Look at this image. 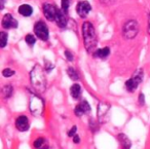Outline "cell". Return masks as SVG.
Returning <instances> with one entry per match:
<instances>
[{"label": "cell", "mask_w": 150, "mask_h": 149, "mask_svg": "<svg viewBox=\"0 0 150 149\" xmlns=\"http://www.w3.org/2000/svg\"><path fill=\"white\" fill-rule=\"evenodd\" d=\"M30 80L31 84L35 91L43 93L46 89V77L44 70L40 65H35L30 72Z\"/></svg>", "instance_id": "cell-1"}, {"label": "cell", "mask_w": 150, "mask_h": 149, "mask_svg": "<svg viewBox=\"0 0 150 149\" xmlns=\"http://www.w3.org/2000/svg\"><path fill=\"white\" fill-rule=\"evenodd\" d=\"M82 37H83L84 48L88 53H92L96 48L98 39H97L96 30L90 22H86L82 25Z\"/></svg>", "instance_id": "cell-2"}, {"label": "cell", "mask_w": 150, "mask_h": 149, "mask_svg": "<svg viewBox=\"0 0 150 149\" xmlns=\"http://www.w3.org/2000/svg\"><path fill=\"white\" fill-rule=\"evenodd\" d=\"M29 108H30V111H31V113L33 114V115L40 116L44 111L43 100L36 95L31 96L30 101H29Z\"/></svg>", "instance_id": "cell-3"}, {"label": "cell", "mask_w": 150, "mask_h": 149, "mask_svg": "<svg viewBox=\"0 0 150 149\" xmlns=\"http://www.w3.org/2000/svg\"><path fill=\"white\" fill-rule=\"evenodd\" d=\"M139 33V24L135 20H129L123 25L122 34L127 39H133Z\"/></svg>", "instance_id": "cell-4"}, {"label": "cell", "mask_w": 150, "mask_h": 149, "mask_svg": "<svg viewBox=\"0 0 150 149\" xmlns=\"http://www.w3.org/2000/svg\"><path fill=\"white\" fill-rule=\"evenodd\" d=\"M143 76H144L143 70L139 69L132 78L127 80V82H125V87H127V89L129 93H133V92H135L136 89H137V87H139V84L142 82V80H143Z\"/></svg>", "instance_id": "cell-5"}, {"label": "cell", "mask_w": 150, "mask_h": 149, "mask_svg": "<svg viewBox=\"0 0 150 149\" xmlns=\"http://www.w3.org/2000/svg\"><path fill=\"white\" fill-rule=\"evenodd\" d=\"M34 33L36 34L39 39L43 40V41H47L48 39V29L47 26L44 22L39 21L35 24L34 26Z\"/></svg>", "instance_id": "cell-6"}, {"label": "cell", "mask_w": 150, "mask_h": 149, "mask_svg": "<svg viewBox=\"0 0 150 149\" xmlns=\"http://www.w3.org/2000/svg\"><path fill=\"white\" fill-rule=\"evenodd\" d=\"M42 9H43L44 17H45L48 21H54V20H56L59 9H57L52 3H44Z\"/></svg>", "instance_id": "cell-7"}, {"label": "cell", "mask_w": 150, "mask_h": 149, "mask_svg": "<svg viewBox=\"0 0 150 149\" xmlns=\"http://www.w3.org/2000/svg\"><path fill=\"white\" fill-rule=\"evenodd\" d=\"M1 23H2V27L4 29H15V28H18V26H19V23H18L17 20L9 13L4 15Z\"/></svg>", "instance_id": "cell-8"}, {"label": "cell", "mask_w": 150, "mask_h": 149, "mask_svg": "<svg viewBox=\"0 0 150 149\" xmlns=\"http://www.w3.org/2000/svg\"><path fill=\"white\" fill-rule=\"evenodd\" d=\"M92 11V6L88 1H80L77 3L76 6V11H77L78 16L81 18H86V16L90 13V11Z\"/></svg>", "instance_id": "cell-9"}, {"label": "cell", "mask_w": 150, "mask_h": 149, "mask_svg": "<svg viewBox=\"0 0 150 149\" xmlns=\"http://www.w3.org/2000/svg\"><path fill=\"white\" fill-rule=\"evenodd\" d=\"M16 128L20 131V132H26L29 130L30 128V122L27 116L21 115L16 119Z\"/></svg>", "instance_id": "cell-10"}, {"label": "cell", "mask_w": 150, "mask_h": 149, "mask_svg": "<svg viewBox=\"0 0 150 149\" xmlns=\"http://www.w3.org/2000/svg\"><path fill=\"white\" fill-rule=\"evenodd\" d=\"M90 111H91V106L86 100H82L79 104H77V106L75 107V110H74L75 114L77 116H81L86 113H88Z\"/></svg>", "instance_id": "cell-11"}, {"label": "cell", "mask_w": 150, "mask_h": 149, "mask_svg": "<svg viewBox=\"0 0 150 149\" xmlns=\"http://www.w3.org/2000/svg\"><path fill=\"white\" fill-rule=\"evenodd\" d=\"M54 22L57 23V25L60 28L66 27L67 22H68V18H67V13L65 11H63V9H59L58 13H57V17Z\"/></svg>", "instance_id": "cell-12"}, {"label": "cell", "mask_w": 150, "mask_h": 149, "mask_svg": "<svg viewBox=\"0 0 150 149\" xmlns=\"http://www.w3.org/2000/svg\"><path fill=\"white\" fill-rule=\"evenodd\" d=\"M109 109H110V107H109V105L107 103L102 102V103L99 104L98 109H97V114H98L99 120H101V121H103V120H104V117L107 115V114H108Z\"/></svg>", "instance_id": "cell-13"}, {"label": "cell", "mask_w": 150, "mask_h": 149, "mask_svg": "<svg viewBox=\"0 0 150 149\" xmlns=\"http://www.w3.org/2000/svg\"><path fill=\"white\" fill-rule=\"evenodd\" d=\"M118 140H119V144H120L121 149H131L132 143H131V141H129V139L127 138L125 134H119Z\"/></svg>", "instance_id": "cell-14"}, {"label": "cell", "mask_w": 150, "mask_h": 149, "mask_svg": "<svg viewBox=\"0 0 150 149\" xmlns=\"http://www.w3.org/2000/svg\"><path fill=\"white\" fill-rule=\"evenodd\" d=\"M110 54V50L109 48H99V50H96L94 53H93V56L97 59H106L107 57Z\"/></svg>", "instance_id": "cell-15"}, {"label": "cell", "mask_w": 150, "mask_h": 149, "mask_svg": "<svg viewBox=\"0 0 150 149\" xmlns=\"http://www.w3.org/2000/svg\"><path fill=\"white\" fill-rule=\"evenodd\" d=\"M70 94L73 99H79L80 96H81V87H80V85L78 83H74L70 89Z\"/></svg>", "instance_id": "cell-16"}, {"label": "cell", "mask_w": 150, "mask_h": 149, "mask_svg": "<svg viewBox=\"0 0 150 149\" xmlns=\"http://www.w3.org/2000/svg\"><path fill=\"white\" fill-rule=\"evenodd\" d=\"M19 13L23 17H30L33 13V9L29 4H22L19 7Z\"/></svg>", "instance_id": "cell-17"}, {"label": "cell", "mask_w": 150, "mask_h": 149, "mask_svg": "<svg viewBox=\"0 0 150 149\" xmlns=\"http://www.w3.org/2000/svg\"><path fill=\"white\" fill-rule=\"evenodd\" d=\"M34 147L36 149H47L48 144L44 138H37L34 141Z\"/></svg>", "instance_id": "cell-18"}, {"label": "cell", "mask_w": 150, "mask_h": 149, "mask_svg": "<svg viewBox=\"0 0 150 149\" xmlns=\"http://www.w3.org/2000/svg\"><path fill=\"white\" fill-rule=\"evenodd\" d=\"M67 73H68L69 77H70L73 81H77L78 79H79V76H78L77 71L75 70L74 68H68V69H67Z\"/></svg>", "instance_id": "cell-19"}, {"label": "cell", "mask_w": 150, "mask_h": 149, "mask_svg": "<svg viewBox=\"0 0 150 149\" xmlns=\"http://www.w3.org/2000/svg\"><path fill=\"white\" fill-rule=\"evenodd\" d=\"M13 87H11V84L5 85V87H3V89H2L3 96H4V98H6V99H8V98L11 97V95H13Z\"/></svg>", "instance_id": "cell-20"}, {"label": "cell", "mask_w": 150, "mask_h": 149, "mask_svg": "<svg viewBox=\"0 0 150 149\" xmlns=\"http://www.w3.org/2000/svg\"><path fill=\"white\" fill-rule=\"evenodd\" d=\"M7 39H8V35L5 32H1L0 33V46L1 48H5L7 43Z\"/></svg>", "instance_id": "cell-21"}, {"label": "cell", "mask_w": 150, "mask_h": 149, "mask_svg": "<svg viewBox=\"0 0 150 149\" xmlns=\"http://www.w3.org/2000/svg\"><path fill=\"white\" fill-rule=\"evenodd\" d=\"M25 41H26V43H27L28 45L33 46L34 44H35V42H36V39H35V37L33 36V34H28V35H26V37H25Z\"/></svg>", "instance_id": "cell-22"}, {"label": "cell", "mask_w": 150, "mask_h": 149, "mask_svg": "<svg viewBox=\"0 0 150 149\" xmlns=\"http://www.w3.org/2000/svg\"><path fill=\"white\" fill-rule=\"evenodd\" d=\"M2 74H3V76H4V77H11V76H13V75L15 74V71L11 70V68H6V69H4V70L2 71Z\"/></svg>", "instance_id": "cell-23"}, {"label": "cell", "mask_w": 150, "mask_h": 149, "mask_svg": "<svg viewBox=\"0 0 150 149\" xmlns=\"http://www.w3.org/2000/svg\"><path fill=\"white\" fill-rule=\"evenodd\" d=\"M69 0H62V9L63 11H65V13H68V9H69Z\"/></svg>", "instance_id": "cell-24"}, {"label": "cell", "mask_w": 150, "mask_h": 149, "mask_svg": "<svg viewBox=\"0 0 150 149\" xmlns=\"http://www.w3.org/2000/svg\"><path fill=\"white\" fill-rule=\"evenodd\" d=\"M76 130H77V128L76 126H72V128H71L70 131H69V133H68V136L69 137H74L75 135H76Z\"/></svg>", "instance_id": "cell-25"}, {"label": "cell", "mask_w": 150, "mask_h": 149, "mask_svg": "<svg viewBox=\"0 0 150 149\" xmlns=\"http://www.w3.org/2000/svg\"><path fill=\"white\" fill-rule=\"evenodd\" d=\"M65 57H66L68 61H73V55L69 50H65Z\"/></svg>", "instance_id": "cell-26"}, {"label": "cell", "mask_w": 150, "mask_h": 149, "mask_svg": "<svg viewBox=\"0 0 150 149\" xmlns=\"http://www.w3.org/2000/svg\"><path fill=\"white\" fill-rule=\"evenodd\" d=\"M138 102H139L140 105H144V102H145V100H144V95H143V94H140V95H139V100H138Z\"/></svg>", "instance_id": "cell-27"}, {"label": "cell", "mask_w": 150, "mask_h": 149, "mask_svg": "<svg viewBox=\"0 0 150 149\" xmlns=\"http://www.w3.org/2000/svg\"><path fill=\"white\" fill-rule=\"evenodd\" d=\"M73 142H74L75 144H78V143L80 142V138H79V136H77V135H75V136L73 137Z\"/></svg>", "instance_id": "cell-28"}, {"label": "cell", "mask_w": 150, "mask_h": 149, "mask_svg": "<svg viewBox=\"0 0 150 149\" xmlns=\"http://www.w3.org/2000/svg\"><path fill=\"white\" fill-rule=\"evenodd\" d=\"M148 32L150 34V16L148 17Z\"/></svg>", "instance_id": "cell-29"}, {"label": "cell", "mask_w": 150, "mask_h": 149, "mask_svg": "<svg viewBox=\"0 0 150 149\" xmlns=\"http://www.w3.org/2000/svg\"><path fill=\"white\" fill-rule=\"evenodd\" d=\"M4 1L5 0H1V9H2L3 6H4Z\"/></svg>", "instance_id": "cell-30"}]
</instances>
